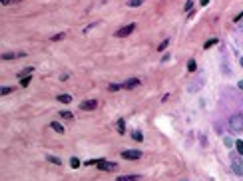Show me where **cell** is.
Returning <instances> with one entry per match:
<instances>
[{"label": "cell", "instance_id": "6da1fadb", "mask_svg": "<svg viewBox=\"0 0 243 181\" xmlns=\"http://www.w3.org/2000/svg\"><path fill=\"white\" fill-rule=\"evenodd\" d=\"M229 127L233 131H243V113H233L229 120Z\"/></svg>", "mask_w": 243, "mask_h": 181}, {"label": "cell", "instance_id": "7a4b0ae2", "mask_svg": "<svg viewBox=\"0 0 243 181\" xmlns=\"http://www.w3.org/2000/svg\"><path fill=\"white\" fill-rule=\"evenodd\" d=\"M96 167L100 171H114V169H118V163L106 161V159H96Z\"/></svg>", "mask_w": 243, "mask_h": 181}, {"label": "cell", "instance_id": "3957f363", "mask_svg": "<svg viewBox=\"0 0 243 181\" xmlns=\"http://www.w3.org/2000/svg\"><path fill=\"white\" fill-rule=\"evenodd\" d=\"M142 155H144V153H142L140 149H124V151H122V157L130 159V161H136V159H140Z\"/></svg>", "mask_w": 243, "mask_h": 181}, {"label": "cell", "instance_id": "277c9868", "mask_svg": "<svg viewBox=\"0 0 243 181\" xmlns=\"http://www.w3.org/2000/svg\"><path fill=\"white\" fill-rule=\"evenodd\" d=\"M231 167H233V173L243 177V161L237 155H231Z\"/></svg>", "mask_w": 243, "mask_h": 181}, {"label": "cell", "instance_id": "5b68a950", "mask_svg": "<svg viewBox=\"0 0 243 181\" xmlns=\"http://www.w3.org/2000/svg\"><path fill=\"white\" fill-rule=\"evenodd\" d=\"M136 30V24H128V26H122L120 30H116V38H126V36H130Z\"/></svg>", "mask_w": 243, "mask_h": 181}, {"label": "cell", "instance_id": "8992f818", "mask_svg": "<svg viewBox=\"0 0 243 181\" xmlns=\"http://www.w3.org/2000/svg\"><path fill=\"white\" fill-rule=\"evenodd\" d=\"M80 108H82L84 112H92V110H96V108H98V102H96V100H86V102L80 103Z\"/></svg>", "mask_w": 243, "mask_h": 181}, {"label": "cell", "instance_id": "52a82bcc", "mask_svg": "<svg viewBox=\"0 0 243 181\" xmlns=\"http://www.w3.org/2000/svg\"><path fill=\"white\" fill-rule=\"evenodd\" d=\"M140 84H142V82L138 78H132V80H128V82H124L122 86H124V90H133V88H138Z\"/></svg>", "mask_w": 243, "mask_h": 181}, {"label": "cell", "instance_id": "ba28073f", "mask_svg": "<svg viewBox=\"0 0 243 181\" xmlns=\"http://www.w3.org/2000/svg\"><path fill=\"white\" fill-rule=\"evenodd\" d=\"M22 56H26L24 52H8V54H2V60H14V58H22Z\"/></svg>", "mask_w": 243, "mask_h": 181}, {"label": "cell", "instance_id": "9c48e42d", "mask_svg": "<svg viewBox=\"0 0 243 181\" xmlns=\"http://www.w3.org/2000/svg\"><path fill=\"white\" fill-rule=\"evenodd\" d=\"M116 181H140V175H120Z\"/></svg>", "mask_w": 243, "mask_h": 181}, {"label": "cell", "instance_id": "30bf717a", "mask_svg": "<svg viewBox=\"0 0 243 181\" xmlns=\"http://www.w3.org/2000/svg\"><path fill=\"white\" fill-rule=\"evenodd\" d=\"M116 129H118V133L124 136V133H126V122H124V120H118V122H116Z\"/></svg>", "mask_w": 243, "mask_h": 181}, {"label": "cell", "instance_id": "8fae6325", "mask_svg": "<svg viewBox=\"0 0 243 181\" xmlns=\"http://www.w3.org/2000/svg\"><path fill=\"white\" fill-rule=\"evenodd\" d=\"M58 102L60 103H70L72 102V96H70V94H60V96H58Z\"/></svg>", "mask_w": 243, "mask_h": 181}, {"label": "cell", "instance_id": "7c38bea8", "mask_svg": "<svg viewBox=\"0 0 243 181\" xmlns=\"http://www.w3.org/2000/svg\"><path fill=\"white\" fill-rule=\"evenodd\" d=\"M50 127L54 129L56 133H64V125H62V124H58V122H52V124H50Z\"/></svg>", "mask_w": 243, "mask_h": 181}, {"label": "cell", "instance_id": "4fadbf2b", "mask_svg": "<svg viewBox=\"0 0 243 181\" xmlns=\"http://www.w3.org/2000/svg\"><path fill=\"white\" fill-rule=\"evenodd\" d=\"M34 72V68L32 66H28V68H24L22 72H20V74H18V78H26V76H30V74H32Z\"/></svg>", "mask_w": 243, "mask_h": 181}, {"label": "cell", "instance_id": "5bb4252c", "mask_svg": "<svg viewBox=\"0 0 243 181\" xmlns=\"http://www.w3.org/2000/svg\"><path fill=\"white\" fill-rule=\"evenodd\" d=\"M215 44H217V38H209V40L203 44V48H205V50H209V48H213Z\"/></svg>", "mask_w": 243, "mask_h": 181}, {"label": "cell", "instance_id": "9a60e30c", "mask_svg": "<svg viewBox=\"0 0 243 181\" xmlns=\"http://www.w3.org/2000/svg\"><path fill=\"white\" fill-rule=\"evenodd\" d=\"M46 157H48V161H50V163H54V165H62V159L56 157V155H46Z\"/></svg>", "mask_w": 243, "mask_h": 181}, {"label": "cell", "instance_id": "2e32d148", "mask_svg": "<svg viewBox=\"0 0 243 181\" xmlns=\"http://www.w3.org/2000/svg\"><path fill=\"white\" fill-rule=\"evenodd\" d=\"M132 137L136 139V141H144V136H142V131H140V129H136V131L132 133Z\"/></svg>", "mask_w": 243, "mask_h": 181}, {"label": "cell", "instance_id": "e0dca14e", "mask_svg": "<svg viewBox=\"0 0 243 181\" xmlns=\"http://www.w3.org/2000/svg\"><path fill=\"white\" fill-rule=\"evenodd\" d=\"M70 167H72V169H78V167H80V159L72 157V159H70Z\"/></svg>", "mask_w": 243, "mask_h": 181}, {"label": "cell", "instance_id": "ac0fdd59", "mask_svg": "<svg viewBox=\"0 0 243 181\" xmlns=\"http://www.w3.org/2000/svg\"><path fill=\"white\" fill-rule=\"evenodd\" d=\"M64 36H66L64 32H60V34H54L52 38H50V42H60V40H64Z\"/></svg>", "mask_w": 243, "mask_h": 181}, {"label": "cell", "instance_id": "d6986e66", "mask_svg": "<svg viewBox=\"0 0 243 181\" xmlns=\"http://www.w3.org/2000/svg\"><path fill=\"white\" fill-rule=\"evenodd\" d=\"M197 70V64H195V60H189L188 62V72H195Z\"/></svg>", "mask_w": 243, "mask_h": 181}, {"label": "cell", "instance_id": "ffe728a7", "mask_svg": "<svg viewBox=\"0 0 243 181\" xmlns=\"http://www.w3.org/2000/svg\"><path fill=\"white\" fill-rule=\"evenodd\" d=\"M108 90L110 92H118V90H124V86H122V84H110Z\"/></svg>", "mask_w": 243, "mask_h": 181}, {"label": "cell", "instance_id": "44dd1931", "mask_svg": "<svg viewBox=\"0 0 243 181\" xmlns=\"http://www.w3.org/2000/svg\"><path fill=\"white\" fill-rule=\"evenodd\" d=\"M140 4H144V0H128V6H130V8H136V6H140Z\"/></svg>", "mask_w": 243, "mask_h": 181}, {"label": "cell", "instance_id": "7402d4cb", "mask_svg": "<svg viewBox=\"0 0 243 181\" xmlns=\"http://www.w3.org/2000/svg\"><path fill=\"white\" fill-rule=\"evenodd\" d=\"M30 80H32V76H26V78H22V80H20V86H22V88H28Z\"/></svg>", "mask_w": 243, "mask_h": 181}, {"label": "cell", "instance_id": "603a6c76", "mask_svg": "<svg viewBox=\"0 0 243 181\" xmlns=\"http://www.w3.org/2000/svg\"><path fill=\"white\" fill-rule=\"evenodd\" d=\"M60 115H62L64 120H72V117H74V115H72V112H68V110H62V112H60Z\"/></svg>", "mask_w": 243, "mask_h": 181}, {"label": "cell", "instance_id": "cb8c5ba5", "mask_svg": "<svg viewBox=\"0 0 243 181\" xmlns=\"http://www.w3.org/2000/svg\"><path fill=\"white\" fill-rule=\"evenodd\" d=\"M235 147H237V151H239V157H241V155H243V141H241V139L235 141Z\"/></svg>", "mask_w": 243, "mask_h": 181}, {"label": "cell", "instance_id": "d4e9b609", "mask_svg": "<svg viewBox=\"0 0 243 181\" xmlns=\"http://www.w3.org/2000/svg\"><path fill=\"white\" fill-rule=\"evenodd\" d=\"M16 2H22V0H0L2 6H10V4H16Z\"/></svg>", "mask_w": 243, "mask_h": 181}, {"label": "cell", "instance_id": "484cf974", "mask_svg": "<svg viewBox=\"0 0 243 181\" xmlns=\"http://www.w3.org/2000/svg\"><path fill=\"white\" fill-rule=\"evenodd\" d=\"M167 46H169V40H164V42H162V44L157 46V50H159V52H164V50H166Z\"/></svg>", "mask_w": 243, "mask_h": 181}, {"label": "cell", "instance_id": "4316f807", "mask_svg": "<svg viewBox=\"0 0 243 181\" xmlns=\"http://www.w3.org/2000/svg\"><path fill=\"white\" fill-rule=\"evenodd\" d=\"M10 92H14V90H12V88H0V94H2V96H8Z\"/></svg>", "mask_w": 243, "mask_h": 181}, {"label": "cell", "instance_id": "83f0119b", "mask_svg": "<svg viewBox=\"0 0 243 181\" xmlns=\"http://www.w3.org/2000/svg\"><path fill=\"white\" fill-rule=\"evenodd\" d=\"M191 8H193V0H188V2H185V12H189Z\"/></svg>", "mask_w": 243, "mask_h": 181}, {"label": "cell", "instance_id": "f1b7e54d", "mask_svg": "<svg viewBox=\"0 0 243 181\" xmlns=\"http://www.w3.org/2000/svg\"><path fill=\"white\" fill-rule=\"evenodd\" d=\"M223 141H225V145H231V143H233L231 137H223Z\"/></svg>", "mask_w": 243, "mask_h": 181}, {"label": "cell", "instance_id": "f546056e", "mask_svg": "<svg viewBox=\"0 0 243 181\" xmlns=\"http://www.w3.org/2000/svg\"><path fill=\"white\" fill-rule=\"evenodd\" d=\"M239 20H243V12L239 14V16H235V22H239Z\"/></svg>", "mask_w": 243, "mask_h": 181}, {"label": "cell", "instance_id": "4dcf8cb0", "mask_svg": "<svg viewBox=\"0 0 243 181\" xmlns=\"http://www.w3.org/2000/svg\"><path fill=\"white\" fill-rule=\"evenodd\" d=\"M209 4V0H201V6H207Z\"/></svg>", "mask_w": 243, "mask_h": 181}, {"label": "cell", "instance_id": "1f68e13d", "mask_svg": "<svg viewBox=\"0 0 243 181\" xmlns=\"http://www.w3.org/2000/svg\"><path fill=\"white\" fill-rule=\"evenodd\" d=\"M237 86H239V88H241V90H243V80H241V82H239V84H237Z\"/></svg>", "mask_w": 243, "mask_h": 181}, {"label": "cell", "instance_id": "d6a6232c", "mask_svg": "<svg viewBox=\"0 0 243 181\" xmlns=\"http://www.w3.org/2000/svg\"><path fill=\"white\" fill-rule=\"evenodd\" d=\"M239 62H241V66H243V58H241V60H239Z\"/></svg>", "mask_w": 243, "mask_h": 181}]
</instances>
